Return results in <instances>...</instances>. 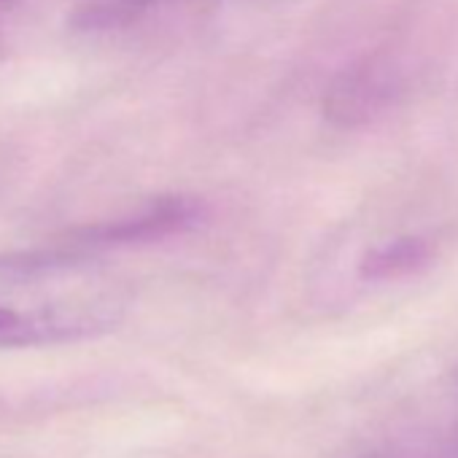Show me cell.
<instances>
[{
  "instance_id": "4",
  "label": "cell",
  "mask_w": 458,
  "mask_h": 458,
  "mask_svg": "<svg viewBox=\"0 0 458 458\" xmlns=\"http://www.w3.org/2000/svg\"><path fill=\"white\" fill-rule=\"evenodd\" d=\"M151 4H154V0H92V4H87L81 9L79 25L87 28V30L114 28V25H122V22L138 17Z\"/></svg>"
},
{
  "instance_id": "3",
  "label": "cell",
  "mask_w": 458,
  "mask_h": 458,
  "mask_svg": "<svg viewBox=\"0 0 458 458\" xmlns=\"http://www.w3.org/2000/svg\"><path fill=\"white\" fill-rule=\"evenodd\" d=\"M431 257V249L426 241L420 238H399L391 241L386 246L372 249L364 262H361V278L369 281H391V278H402L412 270H418L420 265H426Z\"/></svg>"
},
{
  "instance_id": "5",
  "label": "cell",
  "mask_w": 458,
  "mask_h": 458,
  "mask_svg": "<svg viewBox=\"0 0 458 458\" xmlns=\"http://www.w3.org/2000/svg\"><path fill=\"white\" fill-rule=\"evenodd\" d=\"M361 458H415L410 453H396V450H377V453H367Z\"/></svg>"
},
{
  "instance_id": "6",
  "label": "cell",
  "mask_w": 458,
  "mask_h": 458,
  "mask_svg": "<svg viewBox=\"0 0 458 458\" xmlns=\"http://www.w3.org/2000/svg\"><path fill=\"white\" fill-rule=\"evenodd\" d=\"M17 4V0H0V12H6L9 6H14Z\"/></svg>"
},
{
  "instance_id": "1",
  "label": "cell",
  "mask_w": 458,
  "mask_h": 458,
  "mask_svg": "<svg viewBox=\"0 0 458 458\" xmlns=\"http://www.w3.org/2000/svg\"><path fill=\"white\" fill-rule=\"evenodd\" d=\"M124 286L76 254L0 257V348L71 343L111 329Z\"/></svg>"
},
{
  "instance_id": "2",
  "label": "cell",
  "mask_w": 458,
  "mask_h": 458,
  "mask_svg": "<svg viewBox=\"0 0 458 458\" xmlns=\"http://www.w3.org/2000/svg\"><path fill=\"white\" fill-rule=\"evenodd\" d=\"M404 71L388 52L345 65L324 95V114L337 127H361L383 116L404 92Z\"/></svg>"
}]
</instances>
